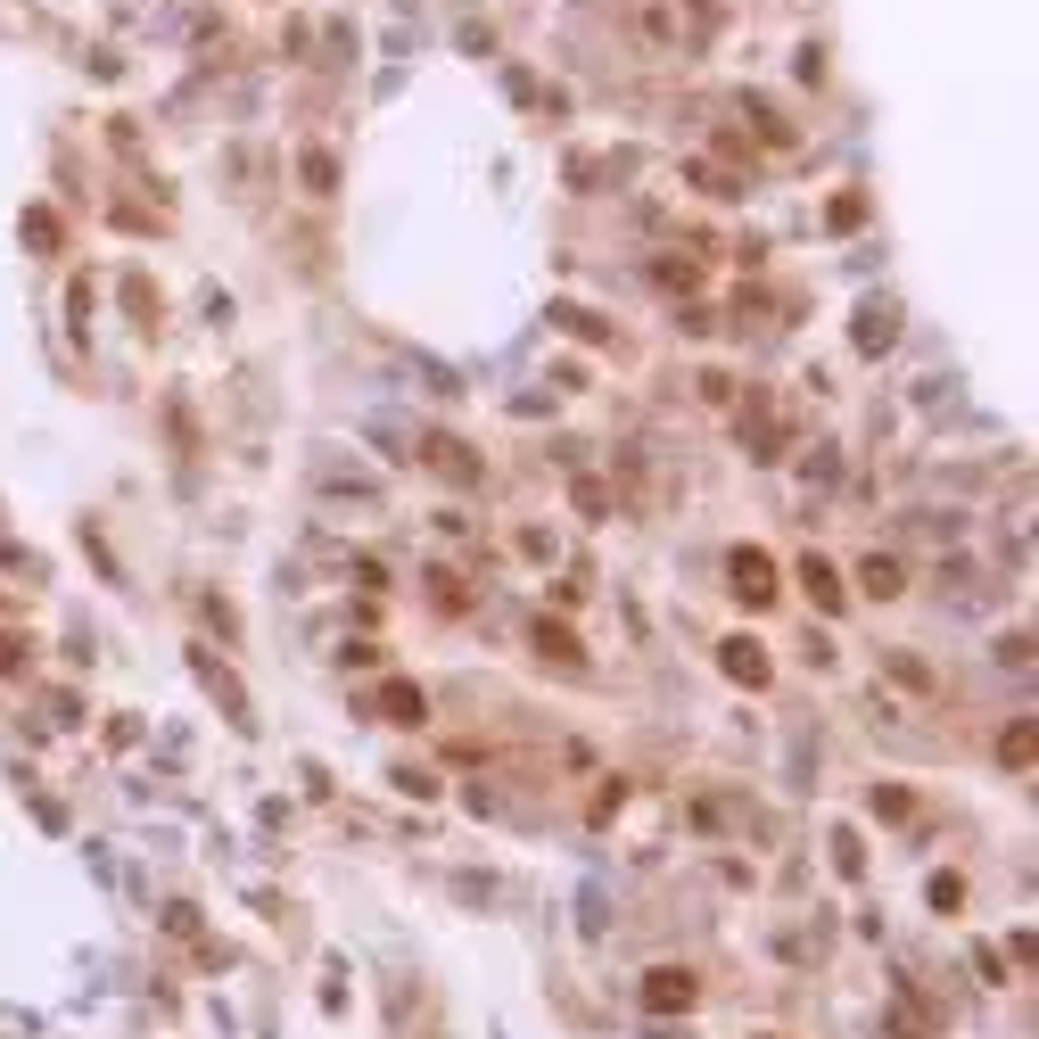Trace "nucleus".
<instances>
[{
    "label": "nucleus",
    "instance_id": "nucleus-7",
    "mask_svg": "<svg viewBox=\"0 0 1039 1039\" xmlns=\"http://www.w3.org/2000/svg\"><path fill=\"white\" fill-rule=\"evenodd\" d=\"M429 471H446V479H454V488H471V479H479V462L462 454L454 438H429Z\"/></svg>",
    "mask_w": 1039,
    "mask_h": 1039
},
{
    "label": "nucleus",
    "instance_id": "nucleus-8",
    "mask_svg": "<svg viewBox=\"0 0 1039 1039\" xmlns=\"http://www.w3.org/2000/svg\"><path fill=\"white\" fill-rule=\"evenodd\" d=\"M379 709H388L396 726H421L429 718V701H421V685H379Z\"/></svg>",
    "mask_w": 1039,
    "mask_h": 1039
},
{
    "label": "nucleus",
    "instance_id": "nucleus-11",
    "mask_svg": "<svg viewBox=\"0 0 1039 1039\" xmlns=\"http://www.w3.org/2000/svg\"><path fill=\"white\" fill-rule=\"evenodd\" d=\"M306 182H314V190H339V165L322 158V149H306Z\"/></svg>",
    "mask_w": 1039,
    "mask_h": 1039
},
{
    "label": "nucleus",
    "instance_id": "nucleus-2",
    "mask_svg": "<svg viewBox=\"0 0 1039 1039\" xmlns=\"http://www.w3.org/2000/svg\"><path fill=\"white\" fill-rule=\"evenodd\" d=\"M644 1007H652V1015L693 1007V974H685V965H661V974H644Z\"/></svg>",
    "mask_w": 1039,
    "mask_h": 1039
},
{
    "label": "nucleus",
    "instance_id": "nucleus-1",
    "mask_svg": "<svg viewBox=\"0 0 1039 1039\" xmlns=\"http://www.w3.org/2000/svg\"><path fill=\"white\" fill-rule=\"evenodd\" d=\"M726 586H735L742 602H768V595H775V569H768V553H735V561H726Z\"/></svg>",
    "mask_w": 1039,
    "mask_h": 1039
},
{
    "label": "nucleus",
    "instance_id": "nucleus-9",
    "mask_svg": "<svg viewBox=\"0 0 1039 1039\" xmlns=\"http://www.w3.org/2000/svg\"><path fill=\"white\" fill-rule=\"evenodd\" d=\"M536 652H553V661H578V635H569V628H536Z\"/></svg>",
    "mask_w": 1039,
    "mask_h": 1039
},
{
    "label": "nucleus",
    "instance_id": "nucleus-6",
    "mask_svg": "<svg viewBox=\"0 0 1039 1039\" xmlns=\"http://www.w3.org/2000/svg\"><path fill=\"white\" fill-rule=\"evenodd\" d=\"M891 339H899V314H891V306H858V346H866V355H882Z\"/></svg>",
    "mask_w": 1039,
    "mask_h": 1039
},
{
    "label": "nucleus",
    "instance_id": "nucleus-10",
    "mask_svg": "<svg viewBox=\"0 0 1039 1039\" xmlns=\"http://www.w3.org/2000/svg\"><path fill=\"white\" fill-rule=\"evenodd\" d=\"M825 223H834V232H858V223H866V199H834V206H825Z\"/></svg>",
    "mask_w": 1039,
    "mask_h": 1039
},
{
    "label": "nucleus",
    "instance_id": "nucleus-3",
    "mask_svg": "<svg viewBox=\"0 0 1039 1039\" xmlns=\"http://www.w3.org/2000/svg\"><path fill=\"white\" fill-rule=\"evenodd\" d=\"M858 586H866L875 602H891V595H908V569H899L891 553H866V561H858Z\"/></svg>",
    "mask_w": 1039,
    "mask_h": 1039
},
{
    "label": "nucleus",
    "instance_id": "nucleus-4",
    "mask_svg": "<svg viewBox=\"0 0 1039 1039\" xmlns=\"http://www.w3.org/2000/svg\"><path fill=\"white\" fill-rule=\"evenodd\" d=\"M726 677L735 685H768V652H759L751 635H735V644H726Z\"/></svg>",
    "mask_w": 1039,
    "mask_h": 1039
},
{
    "label": "nucleus",
    "instance_id": "nucleus-5",
    "mask_svg": "<svg viewBox=\"0 0 1039 1039\" xmlns=\"http://www.w3.org/2000/svg\"><path fill=\"white\" fill-rule=\"evenodd\" d=\"M801 586H808V602H817V611H842V578H834V561H817V553H808V561H801Z\"/></svg>",
    "mask_w": 1039,
    "mask_h": 1039
}]
</instances>
